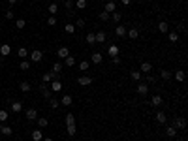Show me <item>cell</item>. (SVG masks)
<instances>
[{"instance_id":"cell-1","label":"cell","mask_w":188,"mask_h":141,"mask_svg":"<svg viewBox=\"0 0 188 141\" xmlns=\"http://www.w3.org/2000/svg\"><path fill=\"white\" fill-rule=\"evenodd\" d=\"M171 126H173L175 130H184V128H186V119H184V117H175Z\"/></svg>"},{"instance_id":"cell-2","label":"cell","mask_w":188,"mask_h":141,"mask_svg":"<svg viewBox=\"0 0 188 141\" xmlns=\"http://www.w3.org/2000/svg\"><path fill=\"white\" fill-rule=\"evenodd\" d=\"M30 57V62H42V58H43V53L40 51V49H36V51H32L28 55Z\"/></svg>"},{"instance_id":"cell-3","label":"cell","mask_w":188,"mask_h":141,"mask_svg":"<svg viewBox=\"0 0 188 141\" xmlns=\"http://www.w3.org/2000/svg\"><path fill=\"white\" fill-rule=\"evenodd\" d=\"M77 83L81 87H89V85H92V77H90V75H81L77 79Z\"/></svg>"},{"instance_id":"cell-4","label":"cell","mask_w":188,"mask_h":141,"mask_svg":"<svg viewBox=\"0 0 188 141\" xmlns=\"http://www.w3.org/2000/svg\"><path fill=\"white\" fill-rule=\"evenodd\" d=\"M62 88H64V85L60 83V81H51V92H62Z\"/></svg>"},{"instance_id":"cell-5","label":"cell","mask_w":188,"mask_h":141,"mask_svg":"<svg viewBox=\"0 0 188 141\" xmlns=\"http://www.w3.org/2000/svg\"><path fill=\"white\" fill-rule=\"evenodd\" d=\"M126 36H128L130 40H138V38H139V30L135 28V27H132V28L126 30Z\"/></svg>"},{"instance_id":"cell-6","label":"cell","mask_w":188,"mask_h":141,"mask_svg":"<svg viewBox=\"0 0 188 141\" xmlns=\"http://www.w3.org/2000/svg\"><path fill=\"white\" fill-rule=\"evenodd\" d=\"M162 104H164V100H162L160 94H154V96L151 98V105H152V107H160Z\"/></svg>"},{"instance_id":"cell-7","label":"cell","mask_w":188,"mask_h":141,"mask_svg":"<svg viewBox=\"0 0 188 141\" xmlns=\"http://www.w3.org/2000/svg\"><path fill=\"white\" fill-rule=\"evenodd\" d=\"M135 90H138V94H139V96H145V94L149 92V87H147V83H138Z\"/></svg>"},{"instance_id":"cell-8","label":"cell","mask_w":188,"mask_h":141,"mask_svg":"<svg viewBox=\"0 0 188 141\" xmlns=\"http://www.w3.org/2000/svg\"><path fill=\"white\" fill-rule=\"evenodd\" d=\"M104 12H107V13H113V12H117V4L113 2V0L105 2V6H104Z\"/></svg>"},{"instance_id":"cell-9","label":"cell","mask_w":188,"mask_h":141,"mask_svg":"<svg viewBox=\"0 0 188 141\" xmlns=\"http://www.w3.org/2000/svg\"><path fill=\"white\" fill-rule=\"evenodd\" d=\"M9 53H12V45H9V43H2V45H0V55H2V57H8Z\"/></svg>"},{"instance_id":"cell-10","label":"cell","mask_w":188,"mask_h":141,"mask_svg":"<svg viewBox=\"0 0 188 141\" xmlns=\"http://www.w3.org/2000/svg\"><path fill=\"white\" fill-rule=\"evenodd\" d=\"M139 72H141V73H151V72H152V64H151V62H141Z\"/></svg>"},{"instance_id":"cell-11","label":"cell","mask_w":188,"mask_h":141,"mask_svg":"<svg viewBox=\"0 0 188 141\" xmlns=\"http://www.w3.org/2000/svg\"><path fill=\"white\" fill-rule=\"evenodd\" d=\"M107 55H109V57L111 58H113V57H119V45H109V47H107Z\"/></svg>"},{"instance_id":"cell-12","label":"cell","mask_w":188,"mask_h":141,"mask_svg":"<svg viewBox=\"0 0 188 141\" xmlns=\"http://www.w3.org/2000/svg\"><path fill=\"white\" fill-rule=\"evenodd\" d=\"M68 55H70V49H68V47H58V49H57V57H58V58H66Z\"/></svg>"},{"instance_id":"cell-13","label":"cell","mask_w":188,"mask_h":141,"mask_svg":"<svg viewBox=\"0 0 188 141\" xmlns=\"http://www.w3.org/2000/svg\"><path fill=\"white\" fill-rule=\"evenodd\" d=\"M38 119V111L34 107H30V109H27V120H36Z\"/></svg>"},{"instance_id":"cell-14","label":"cell","mask_w":188,"mask_h":141,"mask_svg":"<svg viewBox=\"0 0 188 141\" xmlns=\"http://www.w3.org/2000/svg\"><path fill=\"white\" fill-rule=\"evenodd\" d=\"M156 122H158V124H166L167 122V115L164 111H158V113H156Z\"/></svg>"},{"instance_id":"cell-15","label":"cell","mask_w":188,"mask_h":141,"mask_svg":"<svg viewBox=\"0 0 188 141\" xmlns=\"http://www.w3.org/2000/svg\"><path fill=\"white\" fill-rule=\"evenodd\" d=\"M126 30H128L126 27H122V24H117V28H115V34H117L119 38H124V36H126Z\"/></svg>"},{"instance_id":"cell-16","label":"cell","mask_w":188,"mask_h":141,"mask_svg":"<svg viewBox=\"0 0 188 141\" xmlns=\"http://www.w3.org/2000/svg\"><path fill=\"white\" fill-rule=\"evenodd\" d=\"M72 104H73L72 96H70V94H64V96H62V100H60V105H66V107H70Z\"/></svg>"},{"instance_id":"cell-17","label":"cell","mask_w":188,"mask_h":141,"mask_svg":"<svg viewBox=\"0 0 188 141\" xmlns=\"http://www.w3.org/2000/svg\"><path fill=\"white\" fill-rule=\"evenodd\" d=\"M173 77H175L179 83H184V79H186V73L182 72V70H177V72L173 73Z\"/></svg>"},{"instance_id":"cell-18","label":"cell","mask_w":188,"mask_h":141,"mask_svg":"<svg viewBox=\"0 0 188 141\" xmlns=\"http://www.w3.org/2000/svg\"><path fill=\"white\" fill-rule=\"evenodd\" d=\"M94 38H96V43H104L105 40H107V36H105V32H94Z\"/></svg>"},{"instance_id":"cell-19","label":"cell","mask_w":188,"mask_h":141,"mask_svg":"<svg viewBox=\"0 0 188 141\" xmlns=\"http://www.w3.org/2000/svg\"><path fill=\"white\" fill-rule=\"evenodd\" d=\"M40 92H42V96H43V98L51 100V94H53V92H51V88H47L45 85H42V87H40Z\"/></svg>"},{"instance_id":"cell-20","label":"cell","mask_w":188,"mask_h":141,"mask_svg":"<svg viewBox=\"0 0 188 141\" xmlns=\"http://www.w3.org/2000/svg\"><path fill=\"white\" fill-rule=\"evenodd\" d=\"M42 139H43L42 128H40V130H32V141H42Z\"/></svg>"},{"instance_id":"cell-21","label":"cell","mask_w":188,"mask_h":141,"mask_svg":"<svg viewBox=\"0 0 188 141\" xmlns=\"http://www.w3.org/2000/svg\"><path fill=\"white\" fill-rule=\"evenodd\" d=\"M102 58H104L102 53H92V55H90V62H92V64H100Z\"/></svg>"},{"instance_id":"cell-22","label":"cell","mask_w":188,"mask_h":141,"mask_svg":"<svg viewBox=\"0 0 188 141\" xmlns=\"http://www.w3.org/2000/svg\"><path fill=\"white\" fill-rule=\"evenodd\" d=\"M12 111L13 113H21L23 111V104L21 102H12Z\"/></svg>"},{"instance_id":"cell-23","label":"cell","mask_w":188,"mask_h":141,"mask_svg":"<svg viewBox=\"0 0 188 141\" xmlns=\"http://www.w3.org/2000/svg\"><path fill=\"white\" fill-rule=\"evenodd\" d=\"M36 122H38V126H40V128H47V126H49V120L45 119V117H38V119H36Z\"/></svg>"},{"instance_id":"cell-24","label":"cell","mask_w":188,"mask_h":141,"mask_svg":"<svg viewBox=\"0 0 188 141\" xmlns=\"http://www.w3.org/2000/svg\"><path fill=\"white\" fill-rule=\"evenodd\" d=\"M158 30H160V32H162V34H166V32H169V24H167L166 21H160V23H158Z\"/></svg>"},{"instance_id":"cell-25","label":"cell","mask_w":188,"mask_h":141,"mask_svg":"<svg viewBox=\"0 0 188 141\" xmlns=\"http://www.w3.org/2000/svg\"><path fill=\"white\" fill-rule=\"evenodd\" d=\"M64 64H66V66H70V68H73V66H75V57L68 55V57L64 58Z\"/></svg>"},{"instance_id":"cell-26","label":"cell","mask_w":188,"mask_h":141,"mask_svg":"<svg viewBox=\"0 0 188 141\" xmlns=\"http://www.w3.org/2000/svg\"><path fill=\"white\" fill-rule=\"evenodd\" d=\"M89 68H90L89 60H81V62H79V70H81V72H89Z\"/></svg>"},{"instance_id":"cell-27","label":"cell","mask_w":188,"mask_h":141,"mask_svg":"<svg viewBox=\"0 0 188 141\" xmlns=\"http://www.w3.org/2000/svg\"><path fill=\"white\" fill-rule=\"evenodd\" d=\"M47 12H49L51 15H55V17H57V12H58V6H57V4H55V2H51V4H49V8H47Z\"/></svg>"},{"instance_id":"cell-28","label":"cell","mask_w":188,"mask_h":141,"mask_svg":"<svg viewBox=\"0 0 188 141\" xmlns=\"http://www.w3.org/2000/svg\"><path fill=\"white\" fill-rule=\"evenodd\" d=\"M167 40H169L171 43H177V42H179V34H177L175 30H173V32H169V34H167Z\"/></svg>"},{"instance_id":"cell-29","label":"cell","mask_w":188,"mask_h":141,"mask_svg":"<svg viewBox=\"0 0 188 141\" xmlns=\"http://www.w3.org/2000/svg\"><path fill=\"white\" fill-rule=\"evenodd\" d=\"M64 122H66V126H70V124H75V117H73L72 113H68V115L64 117Z\"/></svg>"},{"instance_id":"cell-30","label":"cell","mask_w":188,"mask_h":141,"mask_svg":"<svg viewBox=\"0 0 188 141\" xmlns=\"http://www.w3.org/2000/svg\"><path fill=\"white\" fill-rule=\"evenodd\" d=\"M66 132H68L70 137H73V135L77 134V128H75V124H70V126H66Z\"/></svg>"},{"instance_id":"cell-31","label":"cell","mask_w":188,"mask_h":141,"mask_svg":"<svg viewBox=\"0 0 188 141\" xmlns=\"http://www.w3.org/2000/svg\"><path fill=\"white\" fill-rule=\"evenodd\" d=\"M0 134L2 135H12V128L6 126V124H0Z\"/></svg>"},{"instance_id":"cell-32","label":"cell","mask_w":188,"mask_h":141,"mask_svg":"<svg viewBox=\"0 0 188 141\" xmlns=\"http://www.w3.org/2000/svg\"><path fill=\"white\" fill-rule=\"evenodd\" d=\"M19 68H21L23 72H28V70H30V60H27V58H24V60H21V64H19Z\"/></svg>"},{"instance_id":"cell-33","label":"cell","mask_w":188,"mask_h":141,"mask_svg":"<svg viewBox=\"0 0 188 141\" xmlns=\"http://www.w3.org/2000/svg\"><path fill=\"white\" fill-rule=\"evenodd\" d=\"M19 88H21V92H30V88H32V87H30L28 81H23L21 85H19Z\"/></svg>"},{"instance_id":"cell-34","label":"cell","mask_w":188,"mask_h":141,"mask_svg":"<svg viewBox=\"0 0 188 141\" xmlns=\"http://www.w3.org/2000/svg\"><path fill=\"white\" fill-rule=\"evenodd\" d=\"M166 135H167V137H175V135H177V130H175L173 126H167V128H166Z\"/></svg>"},{"instance_id":"cell-35","label":"cell","mask_w":188,"mask_h":141,"mask_svg":"<svg viewBox=\"0 0 188 141\" xmlns=\"http://www.w3.org/2000/svg\"><path fill=\"white\" fill-rule=\"evenodd\" d=\"M160 75H162V79H166V81H167V79H171V77H173V73H171L169 70H162V72H160Z\"/></svg>"},{"instance_id":"cell-36","label":"cell","mask_w":188,"mask_h":141,"mask_svg":"<svg viewBox=\"0 0 188 141\" xmlns=\"http://www.w3.org/2000/svg\"><path fill=\"white\" fill-rule=\"evenodd\" d=\"M111 19H113V21L119 24V23H120V19H122V15H120V12H113V13H111Z\"/></svg>"},{"instance_id":"cell-37","label":"cell","mask_w":188,"mask_h":141,"mask_svg":"<svg viewBox=\"0 0 188 141\" xmlns=\"http://www.w3.org/2000/svg\"><path fill=\"white\" fill-rule=\"evenodd\" d=\"M64 32H66V34H73V32H75V24L68 23V24L64 27Z\"/></svg>"},{"instance_id":"cell-38","label":"cell","mask_w":188,"mask_h":141,"mask_svg":"<svg viewBox=\"0 0 188 141\" xmlns=\"http://www.w3.org/2000/svg\"><path fill=\"white\" fill-rule=\"evenodd\" d=\"M87 0H77V2H75V8H77V9H85V8H87Z\"/></svg>"},{"instance_id":"cell-39","label":"cell","mask_w":188,"mask_h":141,"mask_svg":"<svg viewBox=\"0 0 188 141\" xmlns=\"http://www.w3.org/2000/svg\"><path fill=\"white\" fill-rule=\"evenodd\" d=\"M24 27H27V21H24V19H17V21H15V28L21 30V28H24Z\"/></svg>"},{"instance_id":"cell-40","label":"cell","mask_w":188,"mask_h":141,"mask_svg":"<svg viewBox=\"0 0 188 141\" xmlns=\"http://www.w3.org/2000/svg\"><path fill=\"white\" fill-rule=\"evenodd\" d=\"M100 19H102V21H109V19H111V13H107V12H104V9H102V12H100Z\"/></svg>"},{"instance_id":"cell-41","label":"cell","mask_w":188,"mask_h":141,"mask_svg":"<svg viewBox=\"0 0 188 141\" xmlns=\"http://www.w3.org/2000/svg\"><path fill=\"white\" fill-rule=\"evenodd\" d=\"M87 43H89V45H94V43H96L94 32H89V34H87Z\"/></svg>"},{"instance_id":"cell-42","label":"cell","mask_w":188,"mask_h":141,"mask_svg":"<svg viewBox=\"0 0 188 141\" xmlns=\"http://www.w3.org/2000/svg\"><path fill=\"white\" fill-rule=\"evenodd\" d=\"M9 119L8 111H4V109H0V122H6V120Z\"/></svg>"},{"instance_id":"cell-43","label":"cell","mask_w":188,"mask_h":141,"mask_svg":"<svg viewBox=\"0 0 188 141\" xmlns=\"http://www.w3.org/2000/svg\"><path fill=\"white\" fill-rule=\"evenodd\" d=\"M130 77H132V81H139V79H141V72H130Z\"/></svg>"},{"instance_id":"cell-44","label":"cell","mask_w":188,"mask_h":141,"mask_svg":"<svg viewBox=\"0 0 188 141\" xmlns=\"http://www.w3.org/2000/svg\"><path fill=\"white\" fill-rule=\"evenodd\" d=\"M53 72H55V73H60V72H62V64H60V62H55V64H53Z\"/></svg>"},{"instance_id":"cell-45","label":"cell","mask_w":188,"mask_h":141,"mask_svg":"<svg viewBox=\"0 0 188 141\" xmlns=\"http://www.w3.org/2000/svg\"><path fill=\"white\" fill-rule=\"evenodd\" d=\"M49 105H51V109H58L60 102H58V100H49Z\"/></svg>"},{"instance_id":"cell-46","label":"cell","mask_w":188,"mask_h":141,"mask_svg":"<svg viewBox=\"0 0 188 141\" xmlns=\"http://www.w3.org/2000/svg\"><path fill=\"white\" fill-rule=\"evenodd\" d=\"M17 55H19V57H23V60H24V58L28 57V51H27V49H24V47H21V49H19V51H17Z\"/></svg>"},{"instance_id":"cell-47","label":"cell","mask_w":188,"mask_h":141,"mask_svg":"<svg viewBox=\"0 0 188 141\" xmlns=\"http://www.w3.org/2000/svg\"><path fill=\"white\" fill-rule=\"evenodd\" d=\"M47 24H49V27H55V24H57V17H55V15H51V17L47 19Z\"/></svg>"},{"instance_id":"cell-48","label":"cell","mask_w":188,"mask_h":141,"mask_svg":"<svg viewBox=\"0 0 188 141\" xmlns=\"http://www.w3.org/2000/svg\"><path fill=\"white\" fill-rule=\"evenodd\" d=\"M13 15H15V13H13V9H8V12L4 13V17H6L8 21H12V19H13Z\"/></svg>"},{"instance_id":"cell-49","label":"cell","mask_w":188,"mask_h":141,"mask_svg":"<svg viewBox=\"0 0 188 141\" xmlns=\"http://www.w3.org/2000/svg\"><path fill=\"white\" fill-rule=\"evenodd\" d=\"M85 27V19H77V23H75V28H83Z\"/></svg>"},{"instance_id":"cell-50","label":"cell","mask_w":188,"mask_h":141,"mask_svg":"<svg viewBox=\"0 0 188 141\" xmlns=\"http://www.w3.org/2000/svg\"><path fill=\"white\" fill-rule=\"evenodd\" d=\"M64 6H66V9H72L73 8V2H72V0H64Z\"/></svg>"},{"instance_id":"cell-51","label":"cell","mask_w":188,"mask_h":141,"mask_svg":"<svg viewBox=\"0 0 188 141\" xmlns=\"http://www.w3.org/2000/svg\"><path fill=\"white\" fill-rule=\"evenodd\" d=\"M147 83H149V85L156 83V77H154V75H147Z\"/></svg>"},{"instance_id":"cell-52","label":"cell","mask_w":188,"mask_h":141,"mask_svg":"<svg viewBox=\"0 0 188 141\" xmlns=\"http://www.w3.org/2000/svg\"><path fill=\"white\" fill-rule=\"evenodd\" d=\"M111 62H113L115 66H119V64H120V57H113V58H111Z\"/></svg>"},{"instance_id":"cell-53","label":"cell","mask_w":188,"mask_h":141,"mask_svg":"<svg viewBox=\"0 0 188 141\" xmlns=\"http://www.w3.org/2000/svg\"><path fill=\"white\" fill-rule=\"evenodd\" d=\"M120 2H122L124 6H130V4H132V0H120Z\"/></svg>"},{"instance_id":"cell-54","label":"cell","mask_w":188,"mask_h":141,"mask_svg":"<svg viewBox=\"0 0 188 141\" xmlns=\"http://www.w3.org/2000/svg\"><path fill=\"white\" fill-rule=\"evenodd\" d=\"M8 4H9V6H13V4H17V0H8Z\"/></svg>"},{"instance_id":"cell-55","label":"cell","mask_w":188,"mask_h":141,"mask_svg":"<svg viewBox=\"0 0 188 141\" xmlns=\"http://www.w3.org/2000/svg\"><path fill=\"white\" fill-rule=\"evenodd\" d=\"M43 141H53V139H51V137H45V139H43Z\"/></svg>"}]
</instances>
